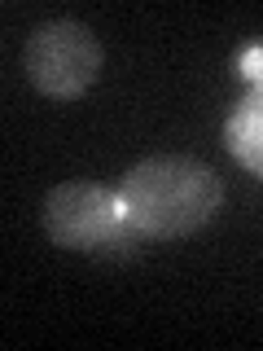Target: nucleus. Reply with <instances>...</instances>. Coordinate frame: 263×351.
<instances>
[{"instance_id": "nucleus-1", "label": "nucleus", "mask_w": 263, "mask_h": 351, "mask_svg": "<svg viewBox=\"0 0 263 351\" xmlns=\"http://www.w3.org/2000/svg\"><path fill=\"white\" fill-rule=\"evenodd\" d=\"M118 197L127 206V219L145 237L171 241L211 224L224 202V184L189 154H153L123 176Z\"/></svg>"}, {"instance_id": "nucleus-2", "label": "nucleus", "mask_w": 263, "mask_h": 351, "mask_svg": "<svg viewBox=\"0 0 263 351\" xmlns=\"http://www.w3.org/2000/svg\"><path fill=\"white\" fill-rule=\"evenodd\" d=\"M44 233L62 250L84 255H132L140 246V228L127 219L118 189L101 180H66L44 197Z\"/></svg>"}, {"instance_id": "nucleus-3", "label": "nucleus", "mask_w": 263, "mask_h": 351, "mask_svg": "<svg viewBox=\"0 0 263 351\" xmlns=\"http://www.w3.org/2000/svg\"><path fill=\"white\" fill-rule=\"evenodd\" d=\"M22 66L44 97L71 101V97H84L101 75V44L84 22L58 18L31 31L27 49H22Z\"/></svg>"}, {"instance_id": "nucleus-4", "label": "nucleus", "mask_w": 263, "mask_h": 351, "mask_svg": "<svg viewBox=\"0 0 263 351\" xmlns=\"http://www.w3.org/2000/svg\"><path fill=\"white\" fill-rule=\"evenodd\" d=\"M224 145L246 171L263 180V88H250L224 119Z\"/></svg>"}, {"instance_id": "nucleus-5", "label": "nucleus", "mask_w": 263, "mask_h": 351, "mask_svg": "<svg viewBox=\"0 0 263 351\" xmlns=\"http://www.w3.org/2000/svg\"><path fill=\"white\" fill-rule=\"evenodd\" d=\"M237 71L250 80V88H263V44H250L246 53L237 58Z\"/></svg>"}]
</instances>
